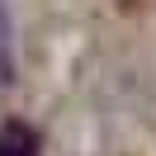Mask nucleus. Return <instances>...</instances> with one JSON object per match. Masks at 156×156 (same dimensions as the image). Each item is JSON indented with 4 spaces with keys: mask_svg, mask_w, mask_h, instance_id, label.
Instances as JSON below:
<instances>
[{
    "mask_svg": "<svg viewBox=\"0 0 156 156\" xmlns=\"http://www.w3.org/2000/svg\"><path fill=\"white\" fill-rule=\"evenodd\" d=\"M0 156H38V133L19 118H10L0 128Z\"/></svg>",
    "mask_w": 156,
    "mask_h": 156,
    "instance_id": "1",
    "label": "nucleus"
},
{
    "mask_svg": "<svg viewBox=\"0 0 156 156\" xmlns=\"http://www.w3.org/2000/svg\"><path fill=\"white\" fill-rule=\"evenodd\" d=\"M0 80H14V24L0 0Z\"/></svg>",
    "mask_w": 156,
    "mask_h": 156,
    "instance_id": "2",
    "label": "nucleus"
}]
</instances>
